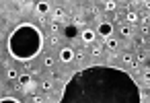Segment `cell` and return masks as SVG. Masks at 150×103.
I'll return each mask as SVG.
<instances>
[{"mask_svg":"<svg viewBox=\"0 0 150 103\" xmlns=\"http://www.w3.org/2000/svg\"><path fill=\"white\" fill-rule=\"evenodd\" d=\"M142 78H144V82H148V80H150V72H148V68H144V72H142Z\"/></svg>","mask_w":150,"mask_h":103,"instance_id":"7402d4cb","label":"cell"},{"mask_svg":"<svg viewBox=\"0 0 150 103\" xmlns=\"http://www.w3.org/2000/svg\"><path fill=\"white\" fill-rule=\"evenodd\" d=\"M117 9V2H113V0H107L105 2V11H115Z\"/></svg>","mask_w":150,"mask_h":103,"instance_id":"2e32d148","label":"cell"},{"mask_svg":"<svg viewBox=\"0 0 150 103\" xmlns=\"http://www.w3.org/2000/svg\"><path fill=\"white\" fill-rule=\"evenodd\" d=\"M41 45H43V33L27 23L19 25L8 37V52L19 62H29L31 58H35L41 52Z\"/></svg>","mask_w":150,"mask_h":103,"instance_id":"6da1fadb","label":"cell"},{"mask_svg":"<svg viewBox=\"0 0 150 103\" xmlns=\"http://www.w3.org/2000/svg\"><path fill=\"white\" fill-rule=\"evenodd\" d=\"M64 17H66L64 9H56V11H54V15H52V21H54V23H58V21H62Z\"/></svg>","mask_w":150,"mask_h":103,"instance_id":"30bf717a","label":"cell"},{"mask_svg":"<svg viewBox=\"0 0 150 103\" xmlns=\"http://www.w3.org/2000/svg\"><path fill=\"white\" fill-rule=\"evenodd\" d=\"M95 37H97L95 29H88V27H86V29H82V31H80V39H82V43H84V45H91V43L95 41Z\"/></svg>","mask_w":150,"mask_h":103,"instance_id":"277c9868","label":"cell"},{"mask_svg":"<svg viewBox=\"0 0 150 103\" xmlns=\"http://www.w3.org/2000/svg\"><path fill=\"white\" fill-rule=\"evenodd\" d=\"M105 41H107V50H111V52H115V50L119 48V41H117L115 37H107Z\"/></svg>","mask_w":150,"mask_h":103,"instance_id":"8fae6325","label":"cell"},{"mask_svg":"<svg viewBox=\"0 0 150 103\" xmlns=\"http://www.w3.org/2000/svg\"><path fill=\"white\" fill-rule=\"evenodd\" d=\"M54 64H56V58L54 56H45L43 58V66L45 68H54Z\"/></svg>","mask_w":150,"mask_h":103,"instance_id":"5bb4252c","label":"cell"},{"mask_svg":"<svg viewBox=\"0 0 150 103\" xmlns=\"http://www.w3.org/2000/svg\"><path fill=\"white\" fill-rule=\"evenodd\" d=\"M41 89H43L45 93H54V82H52V78H45V80L41 82Z\"/></svg>","mask_w":150,"mask_h":103,"instance_id":"7c38bea8","label":"cell"},{"mask_svg":"<svg viewBox=\"0 0 150 103\" xmlns=\"http://www.w3.org/2000/svg\"><path fill=\"white\" fill-rule=\"evenodd\" d=\"M0 103H21V101L15 97H4V99H0Z\"/></svg>","mask_w":150,"mask_h":103,"instance_id":"d6986e66","label":"cell"},{"mask_svg":"<svg viewBox=\"0 0 150 103\" xmlns=\"http://www.w3.org/2000/svg\"><path fill=\"white\" fill-rule=\"evenodd\" d=\"M60 43V37H56V35H50V45L54 48V45H58Z\"/></svg>","mask_w":150,"mask_h":103,"instance_id":"ffe728a7","label":"cell"},{"mask_svg":"<svg viewBox=\"0 0 150 103\" xmlns=\"http://www.w3.org/2000/svg\"><path fill=\"white\" fill-rule=\"evenodd\" d=\"M19 74H21V72H19L17 68H13V66H8V68H6V78H8V80H17V78H19Z\"/></svg>","mask_w":150,"mask_h":103,"instance_id":"9c48e42d","label":"cell"},{"mask_svg":"<svg viewBox=\"0 0 150 103\" xmlns=\"http://www.w3.org/2000/svg\"><path fill=\"white\" fill-rule=\"evenodd\" d=\"M119 33H121L123 37H132V29H129V27H125V25H121V27H119Z\"/></svg>","mask_w":150,"mask_h":103,"instance_id":"9a60e30c","label":"cell"},{"mask_svg":"<svg viewBox=\"0 0 150 103\" xmlns=\"http://www.w3.org/2000/svg\"><path fill=\"white\" fill-rule=\"evenodd\" d=\"M64 35H66L68 39H72V37L76 35V29H74V27H66V33H64Z\"/></svg>","mask_w":150,"mask_h":103,"instance_id":"e0dca14e","label":"cell"},{"mask_svg":"<svg viewBox=\"0 0 150 103\" xmlns=\"http://www.w3.org/2000/svg\"><path fill=\"white\" fill-rule=\"evenodd\" d=\"M58 29H60V27H58V23H54V21H52V23H50V31H52V33H58Z\"/></svg>","mask_w":150,"mask_h":103,"instance_id":"44dd1931","label":"cell"},{"mask_svg":"<svg viewBox=\"0 0 150 103\" xmlns=\"http://www.w3.org/2000/svg\"><path fill=\"white\" fill-rule=\"evenodd\" d=\"M125 21H127L129 25H138V23H140V15L134 13V11H129V13L125 15Z\"/></svg>","mask_w":150,"mask_h":103,"instance_id":"52a82bcc","label":"cell"},{"mask_svg":"<svg viewBox=\"0 0 150 103\" xmlns=\"http://www.w3.org/2000/svg\"><path fill=\"white\" fill-rule=\"evenodd\" d=\"M84 56H86V50H84V48H82V50H78V52L74 54V58H76V60H84Z\"/></svg>","mask_w":150,"mask_h":103,"instance_id":"ac0fdd59","label":"cell"},{"mask_svg":"<svg viewBox=\"0 0 150 103\" xmlns=\"http://www.w3.org/2000/svg\"><path fill=\"white\" fill-rule=\"evenodd\" d=\"M31 103H43V99H41V97H35V95H33V99H31Z\"/></svg>","mask_w":150,"mask_h":103,"instance_id":"cb8c5ba5","label":"cell"},{"mask_svg":"<svg viewBox=\"0 0 150 103\" xmlns=\"http://www.w3.org/2000/svg\"><path fill=\"white\" fill-rule=\"evenodd\" d=\"M35 11L39 15H47L52 11V6H50V2H35Z\"/></svg>","mask_w":150,"mask_h":103,"instance_id":"8992f818","label":"cell"},{"mask_svg":"<svg viewBox=\"0 0 150 103\" xmlns=\"http://www.w3.org/2000/svg\"><path fill=\"white\" fill-rule=\"evenodd\" d=\"M103 52H105V50H103V45H101V43H95V45L91 48V56H95V58H101V56H103Z\"/></svg>","mask_w":150,"mask_h":103,"instance_id":"ba28073f","label":"cell"},{"mask_svg":"<svg viewBox=\"0 0 150 103\" xmlns=\"http://www.w3.org/2000/svg\"><path fill=\"white\" fill-rule=\"evenodd\" d=\"M113 31H115V27H113V23H109V21H99V25H97V29H95V33H97L101 39L113 37Z\"/></svg>","mask_w":150,"mask_h":103,"instance_id":"7a4b0ae2","label":"cell"},{"mask_svg":"<svg viewBox=\"0 0 150 103\" xmlns=\"http://www.w3.org/2000/svg\"><path fill=\"white\" fill-rule=\"evenodd\" d=\"M74 54H76V50H74V48L64 45V48L60 50V60H62L64 64H68V62H72V60H74Z\"/></svg>","mask_w":150,"mask_h":103,"instance_id":"3957f363","label":"cell"},{"mask_svg":"<svg viewBox=\"0 0 150 103\" xmlns=\"http://www.w3.org/2000/svg\"><path fill=\"white\" fill-rule=\"evenodd\" d=\"M123 64H127V66H134V68H136V60H134V56H132V54H123Z\"/></svg>","mask_w":150,"mask_h":103,"instance_id":"4fadbf2b","label":"cell"},{"mask_svg":"<svg viewBox=\"0 0 150 103\" xmlns=\"http://www.w3.org/2000/svg\"><path fill=\"white\" fill-rule=\"evenodd\" d=\"M134 41H136L138 45H144V41H146V39H144V37H134Z\"/></svg>","mask_w":150,"mask_h":103,"instance_id":"603a6c76","label":"cell"},{"mask_svg":"<svg viewBox=\"0 0 150 103\" xmlns=\"http://www.w3.org/2000/svg\"><path fill=\"white\" fill-rule=\"evenodd\" d=\"M17 85H19L21 89H27V87H31V85H33V76H31V74H27V72H21V74H19V78H17Z\"/></svg>","mask_w":150,"mask_h":103,"instance_id":"5b68a950","label":"cell"}]
</instances>
